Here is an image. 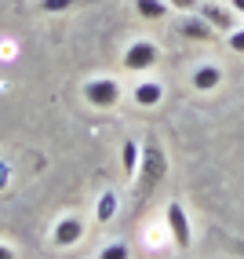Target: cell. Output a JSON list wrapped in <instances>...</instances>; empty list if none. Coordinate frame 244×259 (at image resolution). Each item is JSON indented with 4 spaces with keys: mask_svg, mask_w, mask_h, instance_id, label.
Wrapping results in <instances>:
<instances>
[{
    "mask_svg": "<svg viewBox=\"0 0 244 259\" xmlns=\"http://www.w3.org/2000/svg\"><path fill=\"white\" fill-rule=\"evenodd\" d=\"M168 171V153L161 150V143H142V164H138L135 179H138V197H146L150 190L164 179Z\"/></svg>",
    "mask_w": 244,
    "mask_h": 259,
    "instance_id": "cell-1",
    "label": "cell"
},
{
    "mask_svg": "<svg viewBox=\"0 0 244 259\" xmlns=\"http://www.w3.org/2000/svg\"><path fill=\"white\" fill-rule=\"evenodd\" d=\"M124 70L128 73H150L157 62H161V48H157L153 40H131L124 48Z\"/></svg>",
    "mask_w": 244,
    "mask_h": 259,
    "instance_id": "cell-2",
    "label": "cell"
},
{
    "mask_svg": "<svg viewBox=\"0 0 244 259\" xmlns=\"http://www.w3.org/2000/svg\"><path fill=\"white\" fill-rule=\"evenodd\" d=\"M120 84L113 77H91V80H84V99L91 102L95 110H113L117 102H120Z\"/></svg>",
    "mask_w": 244,
    "mask_h": 259,
    "instance_id": "cell-3",
    "label": "cell"
},
{
    "mask_svg": "<svg viewBox=\"0 0 244 259\" xmlns=\"http://www.w3.org/2000/svg\"><path fill=\"white\" fill-rule=\"evenodd\" d=\"M164 223H168V234H171V241H175L179 252H186L189 245H193V227H189V215H186V208L179 201H168Z\"/></svg>",
    "mask_w": 244,
    "mask_h": 259,
    "instance_id": "cell-4",
    "label": "cell"
},
{
    "mask_svg": "<svg viewBox=\"0 0 244 259\" xmlns=\"http://www.w3.org/2000/svg\"><path fill=\"white\" fill-rule=\"evenodd\" d=\"M197 11L212 22L215 33H233V29H237V11H233L230 4H212V0H201Z\"/></svg>",
    "mask_w": 244,
    "mask_h": 259,
    "instance_id": "cell-5",
    "label": "cell"
},
{
    "mask_svg": "<svg viewBox=\"0 0 244 259\" xmlns=\"http://www.w3.org/2000/svg\"><path fill=\"white\" fill-rule=\"evenodd\" d=\"M80 237H84V223L77 215H62L55 223V230H51V245L55 248H73Z\"/></svg>",
    "mask_w": 244,
    "mask_h": 259,
    "instance_id": "cell-6",
    "label": "cell"
},
{
    "mask_svg": "<svg viewBox=\"0 0 244 259\" xmlns=\"http://www.w3.org/2000/svg\"><path fill=\"white\" fill-rule=\"evenodd\" d=\"M189 84H193V92H215L222 84V66L219 62H201L193 73H189Z\"/></svg>",
    "mask_w": 244,
    "mask_h": 259,
    "instance_id": "cell-7",
    "label": "cell"
},
{
    "mask_svg": "<svg viewBox=\"0 0 244 259\" xmlns=\"http://www.w3.org/2000/svg\"><path fill=\"white\" fill-rule=\"evenodd\" d=\"M179 33H182V37H189V40H212V37H215L212 22H208L201 11H189V15H182Z\"/></svg>",
    "mask_w": 244,
    "mask_h": 259,
    "instance_id": "cell-8",
    "label": "cell"
},
{
    "mask_svg": "<svg viewBox=\"0 0 244 259\" xmlns=\"http://www.w3.org/2000/svg\"><path fill=\"white\" fill-rule=\"evenodd\" d=\"M131 99H135L142 110L161 106V99H164V84H161V80H138L135 88H131Z\"/></svg>",
    "mask_w": 244,
    "mask_h": 259,
    "instance_id": "cell-9",
    "label": "cell"
},
{
    "mask_svg": "<svg viewBox=\"0 0 244 259\" xmlns=\"http://www.w3.org/2000/svg\"><path fill=\"white\" fill-rule=\"evenodd\" d=\"M135 4V11L142 15V19H150V22H161V19H168V11H171V4L168 0H131Z\"/></svg>",
    "mask_w": 244,
    "mask_h": 259,
    "instance_id": "cell-10",
    "label": "cell"
},
{
    "mask_svg": "<svg viewBox=\"0 0 244 259\" xmlns=\"http://www.w3.org/2000/svg\"><path fill=\"white\" fill-rule=\"evenodd\" d=\"M120 161H124V171H128V179H135L138 164H142V143L128 139L124 146H120Z\"/></svg>",
    "mask_w": 244,
    "mask_h": 259,
    "instance_id": "cell-11",
    "label": "cell"
},
{
    "mask_svg": "<svg viewBox=\"0 0 244 259\" xmlns=\"http://www.w3.org/2000/svg\"><path fill=\"white\" fill-rule=\"evenodd\" d=\"M117 190H102V194H99V201H95V219L99 223H110L113 215H117Z\"/></svg>",
    "mask_w": 244,
    "mask_h": 259,
    "instance_id": "cell-12",
    "label": "cell"
},
{
    "mask_svg": "<svg viewBox=\"0 0 244 259\" xmlns=\"http://www.w3.org/2000/svg\"><path fill=\"white\" fill-rule=\"evenodd\" d=\"M95 259H131V248L124 245V241H113V245L99 248V255H95Z\"/></svg>",
    "mask_w": 244,
    "mask_h": 259,
    "instance_id": "cell-13",
    "label": "cell"
},
{
    "mask_svg": "<svg viewBox=\"0 0 244 259\" xmlns=\"http://www.w3.org/2000/svg\"><path fill=\"white\" fill-rule=\"evenodd\" d=\"M80 0H37V8L47 11V15H59V11H69V8H77Z\"/></svg>",
    "mask_w": 244,
    "mask_h": 259,
    "instance_id": "cell-14",
    "label": "cell"
},
{
    "mask_svg": "<svg viewBox=\"0 0 244 259\" xmlns=\"http://www.w3.org/2000/svg\"><path fill=\"white\" fill-rule=\"evenodd\" d=\"M226 44H230V51L244 55V26H240V29H233V33H226Z\"/></svg>",
    "mask_w": 244,
    "mask_h": 259,
    "instance_id": "cell-15",
    "label": "cell"
},
{
    "mask_svg": "<svg viewBox=\"0 0 244 259\" xmlns=\"http://www.w3.org/2000/svg\"><path fill=\"white\" fill-rule=\"evenodd\" d=\"M168 4H171V11L189 15V11H197V8H201V0H168Z\"/></svg>",
    "mask_w": 244,
    "mask_h": 259,
    "instance_id": "cell-16",
    "label": "cell"
},
{
    "mask_svg": "<svg viewBox=\"0 0 244 259\" xmlns=\"http://www.w3.org/2000/svg\"><path fill=\"white\" fill-rule=\"evenodd\" d=\"M0 259H19V252H15L11 245H4V241H0Z\"/></svg>",
    "mask_w": 244,
    "mask_h": 259,
    "instance_id": "cell-17",
    "label": "cell"
},
{
    "mask_svg": "<svg viewBox=\"0 0 244 259\" xmlns=\"http://www.w3.org/2000/svg\"><path fill=\"white\" fill-rule=\"evenodd\" d=\"M8 171H11L8 161H0V186H8Z\"/></svg>",
    "mask_w": 244,
    "mask_h": 259,
    "instance_id": "cell-18",
    "label": "cell"
},
{
    "mask_svg": "<svg viewBox=\"0 0 244 259\" xmlns=\"http://www.w3.org/2000/svg\"><path fill=\"white\" fill-rule=\"evenodd\" d=\"M226 4H230V8L240 15V19H244V0H226Z\"/></svg>",
    "mask_w": 244,
    "mask_h": 259,
    "instance_id": "cell-19",
    "label": "cell"
},
{
    "mask_svg": "<svg viewBox=\"0 0 244 259\" xmlns=\"http://www.w3.org/2000/svg\"><path fill=\"white\" fill-rule=\"evenodd\" d=\"M212 4H226V0H212Z\"/></svg>",
    "mask_w": 244,
    "mask_h": 259,
    "instance_id": "cell-20",
    "label": "cell"
}]
</instances>
